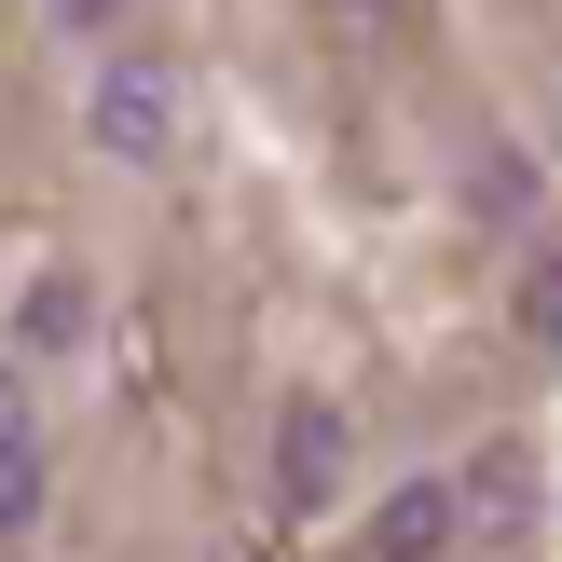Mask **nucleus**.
I'll list each match as a JSON object with an SVG mask.
<instances>
[{"mask_svg": "<svg viewBox=\"0 0 562 562\" xmlns=\"http://www.w3.org/2000/svg\"><path fill=\"white\" fill-rule=\"evenodd\" d=\"M82 137H97L110 165H151L165 137H179V82H165L151 55H110V69H97V97H82Z\"/></svg>", "mask_w": 562, "mask_h": 562, "instance_id": "obj_1", "label": "nucleus"}, {"mask_svg": "<svg viewBox=\"0 0 562 562\" xmlns=\"http://www.w3.org/2000/svg\"><path fill=\"white\" fill-rule=\"evenodd\" d=\"M274 481H289V508H329V481H344V412L329 398H302L274 426Z\"/></svg>", "mask_w": 562, "mask_h": 562, "instance_id": "obj_2", "label": "nucleus"}, {"mask_svg": "<svg viewBox=\"0 0 562 562\" xmlns=\"http://www.w3.org/2000/svg\"><path fill=\"white\" fill-rule=\"evenodd\" d=\"M453 481H398V494H384V508H371V549L384 562H439V549H453Z\"/></svg>", "mask_w": 562, "mask_h": 562, "instance_id": "obj_3", "label": "nucleus"}, {"mask_svg": "<svg viewBox=\"0 0 562 562\" xmlns=\"http://www.w3.org/2000/svg\"><path fill=\"white\" fill-rule=\"evenodd\" d=\"M82 316H97V302H82V274H42V289H27V344H82Z\"/></svg>", "mask_w": 562, "mask_h": 562, "instance_id": "obj_4", "label": "nucleus"}, {"mask_svg": "<svg viewBox=\"0 0 562 562\" xmlns=\"http://www.w3.org/2000/svg\"><path fill=\"white\" fill-rule=\"evenodd\" d=\"M521 344L562 357V247H536V261H521Z\"/></svg>", "mask_w": 562, "mask_h": 562, "instance_id": "obj_5", "label": "nucleus"}, {"mask_svg": "<svg viewBox=\"0 0 562 562\" xmlns=\"http://www.w3.org/2000/svg\"><path fill=\"white\" fill-rule=\"evenodd\" d=\"M27 521H42V453L14 439V453H0V536H27Z\"/></svg>", "mask_w": 562, "mask_h": 562, "instance_id": "obj_6", "label": "nucleus"}, {"mask_svg": "<svg viewBox=\"0 0 562 562\" xmlns=\"http://www.w3.org/2000/svg\"><path fill=\"white\" fill-rule=\"evenodd\" d=\"M453 508H481V521H521V467H481V481H467Z\"/></svg>", "mask_w": 562, "mask_h": 562, "instance_id": "obj_7", "label": "nucleus"}, {"mask_svg": "<svg viewBox=\"0 0 562 562\" xmlns=\"http://www.w3.org/2000/svg\"><path fill=\"white\" fill-rule=\"evenodd\" d=\"M14 439H27V384L0 371V453H14Z\"/></svg>", "mask_w": 562, "mask_h": 562, "instance_id": "obj_8", "label": "nucleus"}, {"mask_svg": "<svg viewBox=\"0 0 562 562\" xmlns=\"http://www.w3.org/2000/svg\"><path fill=\"white\" fill-rule=\"evenodd\" d=\"M110 14H124V0H55V27H110Z\"/></svg>", "mask_w": 562, "mask_h": 562, "instance_id": "obj_9", "label": "nucleus"}, {"mask_svg": "<svg viewBox=\"0 0 562 562\" xmlns=\"http://www.w3.org/2000/svg\"><path fill=\"white\" fill-rule=\"evenodd\" d=\"M357 14H412V0H357Z\"/></svg>", "mask_w": 562, "mask_h": 562, "instance_id": "obj_10", "label": "nucleus"}]
</instances>
